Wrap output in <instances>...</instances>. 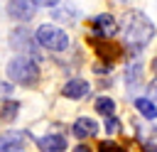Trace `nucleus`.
Instances as JSON below:
<instances>
[{
  "label": "nucleus",
  "mask_w": 157,
  "mask_h": 152,
  "mask_svg": "<svg viewBox=\"0 0 157 152\" xmlns=\"http://www.w3.org/2000/svg\"><path fill=\"white\" fill-rule=\"evenodd\" d=\"M135 108H137L147 120H155V118H157V105H155L150 98H137V101H135Z\"/></svg>",
  "instance_id": "nucleus-11"
},
{
  "label": "nucleus",
  "mask_w": 157,
  "mask_h": 152,
  "mask_svg": "<svg viewBox=\"0 0 157 152\" xmlns=\"http://www.w3.org/2000/svg\"><path fill=\"white\" fill-rule=\"evenodd\" d=\"M96 132H98V125H96V120H91V118H78V120L74 123V135H76L78 140L93 137Z\"/></svg>",
  "instance_id": "nucleus-8"
},
{
  "label": "nucleus",
  "mask_w": 157,
  "mask_h": 152,
  "mask_svg": "<svg viewBox=\"0 0 157 152\" xmlns=\"http://www.w3.org/2000/svg\"><path fill=\"white\" fill-rule=\"evenodd\" d=\"M7 76L20 86H34L39 78V66L32 56H15L7 64Z\"/></svg>",
  "instance_id": "nucleus-2"
},
{
  "label": "nucleus",
  "mask_w": 157,
  "mask_h": 152,
  "mask_svg": "<svg viewBox=\"0 0 157 152\" xmlns=\"http://www.w3.org/2000/svg\"><path fill=\"white\" fill-rule=\"evenodd\" d=\"M37 147L42 152H64L66 150V140L61 135H44L37 140Z\"/></svg>",
  "instance_id": "nucleus-6"
},
{
  "label": "nucleus",
  "mask_w": 157,
  "mask_h": 152,
  "mask_svg": "<svg viewBox=\"0 0 157 152\" xmlns=\"http://www.w3.org/2000/svg\"><path fill=\"white\" fill-rule=\"evenodd\" d=\"M152 71L157 74V56H155V61H152Z\"/></svg>",
  "instance_id": "nucleus-20"
},
{
  "label": "nucleus",
  "mask_w": 157,
  "mask_h": 152,
  "mask_svg": "<svg viewBox=\"0 0 157 152\" xmlns=\"http://www.w3.org/2000/svg\"><path fill=\"white\" fill-rule=\"evenodd\" d=\"M96 110L108 118V115L115 113V101H110V98H105V96H103V98H96Z\"/></svg>",
  "instance_id": "nucleus-13"
},
{
  "label": "nucleus",
  "mask_w": 157,
  "mask_h": 152,
  "mask_svg": "<svg viewBox=\"0 0 157 152\" xmlns=\"http://www.w3.org/2000/svg\"><path fill=\"white\" fill-rule=\"evenodd\" d=\"M147 93H150V101L157 103V81H152V83L147 86Z\"/></svg>",
  "instance_id": "nucleus-17"
},
{
  "label": "nucleus",
  "mask_w": 157,
  "mask_h": 152,
  "mask_svg": "<svg viewBox=\"0 0 157 152\" xmlns=\"http://www.w3.org/2000/svg\"><path fill=\"white\" fill-rule=\"evenodd\" d=\"M17 108H20V105H17V103H15V101H7V103H5V108H2V113H0V115H2V118H5V120H12V118H15V115H17Z\"/></svg>",
  "instance_id": "nucleus-14"
},
{
  "label": "nucleus",
  "mask_w": 157,
  "mask_h": 152,
  "mask_svg": "<svg viewBox=\"0 0 157 152\" xmlns=\"http://www.w3.org/2000/svg\"><path fill=\"white\" fill-rule=\"evenodd\" d=\"M125 81H128L130 86H140V81H142V66H140L137 61L128 64V69H125Z\"/></svg>",
  "instance_id": "nucleus-12"
},
{
  "label": "nucleus",
  "mask_w": 157,
  "mask_h": 152,
  "mask_svg": "<svg viewBox=\"0 0 157 152\" xmlns=\"http://www.w3.org/2000/svg\"><path fill=\"white\" fill-rule=\"evenodd\" d=\"M34 39H37L44 49H52V51H64V49L69 47V37H66V32L59 29L56 25H42V27H37Z\"/></svg>",
  "instance_id": "nucleus-3"
},
{
  "label": "nucleus",
  "mask_w": 157,
  "mask_h": 152,
  "mask_svg": "<svg viewBox=\"0 0 157 152\" xmlns=\"http://www.w3.org/2000/svg\"><path fill=\"white\" fill-rule=\"evenodd\" d=\"M74 152H91V150H88L86 145H76V147H74Z\"/></svg>",
  "instance_id": "nucleus-19"
},
{
  "label": "nucleus",
  "mask_w": 157,
  "mask_h": 152,
  "mask_svg": "<svg viewBox=\"0 0 157 152\" xmlns=\"http://www.w3.org/2000/svg\"><path fill=\"white\" fill-rule=\"evenodd\" d=\"M7 15L17 22H25V20H32L34 15V2L32 0H10L7 2Z\"/></svg>",
  "instance_id": "nucleus-4"
},
{
  "label": "nucleus",
  "mask_w": 157,
  "mask_h": 152,
  "mask_svg": "<svg viewBox=\"0 0 157 152\" xmlns=\"http://www.w3.org/2000/svg\"><path fill=\"white\" fill-rule=\"evenodd\" d=\"M105 130H108V135H113V132H118V130H120V125H118V118H113V115H108V120H105Z\"/></svg>",
  "instance_id": "nucleus-16"
},
{
  "label": "nucleus",
  "mask_w": 157,
  "mask_h": 152,
  "mask_svg": "<svg viewBox=\"0 0 157 152\" xmlns=\"http://www.w3.org/2000/svg\"><path fill=\"white\" fill-rule=\"evenodd\" d=\"M93 49H96V54H98L105 64H110V61H115V59L120 56V49H118L113 42H93Z\"/></svg>",
  "instance_id": "nucleus-7"
},
{
  "label": "nucleus",
  "mask_w": 157,
  "mask_h": 152,
  "mask_svg": "<svg viewBox=\"0 0 157 152\" xmlns=\"http://www.w3.org/2000/svg\"><path fill=\"white\" fill-rule=\"evenodd\" d=\"M61 93H64L66 98H74V101H76V98H83V96L88 93V83H86L83 78H71V81L64 86Z\"/></svg>",
  "instance_id": "nucleus-10"
},
{
  "label": "nucleus",
  "mask_w": 157,
  "mask_h": 152,
  "mask_svg": "<svg viewBox=\"0 0 157 152\" xmlns=\"http://www.w3.org/2000/svg\"><path fill=\"white\" fill-rule=\"evenodd\" d=\"M93 29H96V34H103V37H110V34H115V20H113V15H98L96 20H93Z\"/></svg>",
  "instance_id": "nucleus-9"
},
{
  "label": "nucleus",
  "mask_w": 157,
  "mask_h": 152,
  "mask_svg": "<svg viewBox=\"0 0 157 152\" xmlns=\"http://www.w3.org/2000/svg\"><path fill=\"white\" fill-rule=\"evenodd\" d=\"M98 152H125V147L123 145H118V142H101V147H98Z\"/></svg>",
  "instance_id": "nucleus-15"
},
{
  "label": "nucleus",
  "mask_w": 157,
  "mask_h": 152,
  "mask_svg": "<svg viewBox=\"0 0 157 152\" xmlns=\"http://www.w3.org/2000/svg\"><path fill=\"white\" fill-rule=\"evenodd\" d=\"M123 37H125V44L132 51H140L155 37V25L142 12H130L128 20H125V27H123Z\"/></svg>",
  "instance_id": "nucleus-1"
},
{
  "label": "nucleus",
  "mask_w": 157,
  "mask_h": 152,
  "mask_svg": "<svg viewBox=\"0 0 157 152\" xmlns=\"http://www.w3.org/2000/svg\"><path fill=\"white\" fill-rule=\"evenodd\" d=\"M25 147V132H2L0 135V152H22Z\"/></svg>",
  "instance_id": "nucleus-5"
},
{
  "label": "nucleus",
  "mask_w": 157,
  "mask_h": 152,
  "mask_svg": "<svg viewBox=\"0 0 157 152\" xmlns=\"http://www.w3.org/2000/svg\"><path fill=\"white\" fill-rule=\"evenodd\" d=\"M34 5H44V7H52V5H56L59 0H32Z\"/></svg>",
  "instance_id": "nucleus-18"
}]
</instances>
